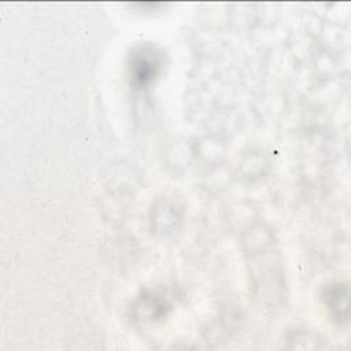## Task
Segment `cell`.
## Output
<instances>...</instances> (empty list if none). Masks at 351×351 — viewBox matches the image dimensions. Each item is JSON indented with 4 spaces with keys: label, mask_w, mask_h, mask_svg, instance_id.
Wrapping results in <instances>:
<instances>
[{
    "label": "cell",
    "mask_w": 351,
    "mask_h": 351,
    "mask_svg": "<svg viewBox=\"0 0 351 351\" xmlns=\"http://www.w3.org/2000/svg\"><path fill=\"white\" fill-rule=\"evenodd\" d=\"M245 243V254L255 287L259 289L258 296L270 298L276 306L284 295V273L271 233L266 229H254Z\"/></svg>",
    "instance_id": "1"
}]
</instances>
